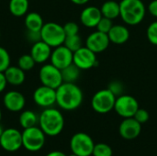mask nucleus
Here are the masks:
<instances>
[{
    "instance_id": "423d86ee",
    "label": "nucleus",
    "mask_w": 157,
    "mask_h": 156,
    "mask_svg": "<svg viewBox=\"0 0 157 156\" xmlns=\"http://www.w3.org/2000/svg\"><path fill=\"white\" fill-rule=\"evenodd\" d=\"M116 97H117L109 88L101 89L98 91L92 97V108L99 114L109 113L114 109Z\"/></svg>"
},
{
    "instance_id": "b1692460",
    "label": "nucleus",
    "mask_w": 157,
    "mask_h": 156,
    "mask_svg": "<svg viewBox=\"0 0 157 156\" xmlns=\"http://www.w3.org/2000/svg\"><path fill=\"white\" fill-rule=\"evenodd\" d=\"M18 122L23 129L31 128L39 124V117L32 110H24L19 115Z\"/></svg>"
},
{
    "instance_id": "cd10ccee",
    "label": "nucleus",
    "mask_w": 157,
    "mask_h": 156,
    "mask_svg": "<svg viewBox=\"0 0 157 156\" xmlns=\"http://www.w3.org/2000/svg\"><path fill=\"white\" fill-rule=\"evenodd\" d=\"M93 156H112L113 155V151L112 148L106 143H97L94 146L93 150Z\"/></svg>"
},
{
    "instance_id": "f3484780",
    "label": "nucleus",
    "mask_w": 157,
    "mask_h": 156,
    "mask_svg": "<svg viewBox=\"0 0 157 156\" xmlns=\"http://www.w3.org/2000/svg\"><path fill=\"white\" fill-rule=\"evenodd\" d=\"M102 17L100 8L90 6L84 8L80 14V21L86 28H96Z\"/></svg>"
},
{
    "instance_id": "9d476101",
    "label": "nucleus",
    "mask_w": 157,
    "mask_h": 156,
    "mask_svg": "<svg viewBox=\"0 0 157 156\" xmlns=\"http://www.w3.org/2000/svg\"><path fill=\"white\" fill-rule=\"evenodd\" d=\"M0 146L9 153L18 151L22 147V132L15 128L6 129L0 137Z\"/></svg>"
},
{
    "instance_id": "f257e3e1",
    "label": "nucleus",
    "mask_w": 157,
    "mask_h": 156,
    "mask_svg": "<svg viewBox=\"0 0 157 156\" xmlns=\"http://www.w3.org/2000/svg\"><path fill=\"white\" fill-rule=\"evenodd\" d=\"M84 99L81 88L75 83H63L56 89V104L63 110L78 108Z\"/></svg>"
},
{
    "instance_id": "72a5a7b5",
    "label": "nucleus",
    "mask_w": 157,
    "mask_h": 156,
    "mask_svg": "<svg viewBox=\"0 0 157 156\" xmlns=\"http://www.w3.org/2000/svg\"><path fill=\"white\" fill-rule=\"evenodd\" d=\"M109 89L116 97H119V96L122 95V93H123V85L120 81H112L109 86Z\"/></svg>"
},
{
    "instance_id": "ea45409f",
    "label": "nucleus",
    "mask_w": 157,
    "mask_h": 156,
    "mask_svg": "<svg viewBox=\"0 0 157 156\" xmlns=\"http://www.w3.org/2000/svg\"><path fill=\"white\" fill-rule=\"evenodd\" d=\"M4 131H5V130H4V128L0 125V137H1V135H2V133L4 132Z\"/></svg>"
},
{
    "instance_id": "a211bd4d",
    "label": "nucleus",
    "mask_w": 157,
    "mask_h": 156,
    "mask_svg": "<svg viewBox=\"0 0 157 156\" xmlns=\"http://www.w3.org/2000/svg\"><path fill=\"white\" fill-rule=\"evenodd\" d=\"M52 51V47L40 40L33 43L30 50V55L32 56L36 63H44L48 60H50Z\"/></svg>"
},
{
    "instance_id": "2f4dec72",
    "label": "nucleus",
    "mask_w": 157,
    "mask_h": 156,
    "mask_svg": "<svg viewBox=\"0 0 157 156\" xmlns=\"http://www.w3.org/2000/svg\"><path fill=\"white\" fill-rule=\"evenodd\" d=\"M133 118H134L139 123H141V124L143 125V124L146 123V122L149 120L150 114H149V112H148L146 109H144V108H139L138 110L136 111V113L134 114Z\"/></svg>"
},
{
    "instance_id": "dca6fc26",
    "label": "nucleus",
    "mask_w": 157,
    "mask_h": 156,
    "mask_svg": "<svg viewBox=\"0 0 157 156\" xmlns=\"http://www.w3.org/2000/svg\"><path fill=\"white\" fill-rule=\"evenodd\" d=\"M3 104L7 110L11 112H19L26 105V98L20 92L12 90L5 94L3 97Z\"/></svg>"
},
{
    "instance_id": "20e7f679",
    "label": "nucleus",
    "mask_w": 157,
    "mask_h": 156,
    "mask_svg": "<svg viewBox=\"0 0 157 156\" xmlns=\"http://www.w3.org/2000/svg\"><path fill=\"white\" fill-rule=\"evenodd\" d=\"M40 38L52 48H56L63 44L66 38L63 27L55 22L44 23L40 29Z\"/></svg>"
},
{
    "instance_id": "c85d7f7f",
    "label": "nucleus",
    "mask_w": 157,
    "mask_h": 156,
    "mask_svg": "<svg viewBox=\"0 0 157 156\" xmlns=\"http://www.w3.org/2000/svg\"><path fill=\"white\" fill-rule=\"evenodd\" d=\"M10 66V55L8 51L0 46V72H5Z\"/></svg>"
},
{
    "instance_id": "f8f14e48",
    "label": "nucleus",
    "mask_w": 157,
    "mask_h": 156,
    "mask_svg": "<svg viewBox=\"0 0 157 156\" xmlns=\"http://www.w3.org/2000/svg\"><path fill=\"white\" fill-rule=\"evenodd\" d=\"M33 101L40 108H52L56 104V89L46 86H40L33 93Z\"/></svg>"
},
{
    "instance_id": "5701e85b",
    "label": "nucleus",
    "mask_w": 157,
    "mask_h": 156,
    "mask_svg": "<svg viewBox=\"0 0 157 156\" xmlns=\"http://www.w3.org/2000/svg\"><path fill=\"white\" fill-rule=\"evenodd\" d=\"M29 0H10L8 4L10 13L17 17L26 16L29 10Z\"/></svg>"
},
{
    "instance_id": "1a4fd4ad",
    "label": "nucleus",
    "mask_w": 157,
    "mask_h": 156,
    "mask_svg": "<svg viewBox=\"0 0 157 156\" xmlns=\"http://www.w3.org/2000/svg\"><path fill=\"white\" fill-rule=\"evenodd\" d=\"M138 108L139 103L132 96L122 94L116 97L114 110L119 116L122 117L123 119L132 118Z\"/></svg>"
},
{
    "instance_id": "a878e982",
    "label": "nucleus",
    "mask_w": 157,
    "mask_h": 156,
    "mask_svg": "<svg viewBox=\"0 0 157 156\" xmlns=\"http://www.w3.org/2000/svg\"><path fill=\"white\" fill-rule=\"evenodd\" d=\"M63 45L65 47H67L70 51L75 52L78 49L83 47V45H82V39H81L79 34L66 36V38L64 40V42H63Z\"/></svg>"
},
{
    "instance_id": "4be33fe9",
    "label": "nucleus",
    "mask_w": 157,
    "mask_h": 156,
    "mask_svg": "<svg viewBox=\"0 0 157 156\" xmlns=\"http://www.w3.org/2000/svg\"><path fill=\"white\" fill-rule=\"evenodd\" d=\"M102 17H108L109 19H115L120 17L121 15V7L120 3L114 0H109L103 3L100 7Z\"/></svg>"
},
{
    "instance_id": "2eb2a0df",
    "label": "nucleus",
    "mask_w": 157,
    "mask_h": 156,
    "mask_svg": "<svg viewBox=\"0 0 157 156\" xmlns=\"http://www.w3.org/2000/svg\"><path fill=\"white\" fill-rule=\"evenodd\" d=\"M142 131V124L139 123L133 117L126 118L122 120L119 127L121 136L128 141L136 139Z\"/></svg>"
},
{
    "instance_id": "aec40b11",
    "label": "nucleus",
    "mask_w": 157,
    "mask_h": 156,
    "mask_svg": "<svg viewBox=\"0 0 157 156\" xmlns=\"http://www.w3.org/2000/svg\"><path fill=\"white\" fill-rule=\"evenodd\" d=\"M4 74L7 81V84L11 86H20L25 82V79H26L25 71H23L18 66L10 65L4 72Z\"/></svg>"
},
{
    "instance_id": "a19ab883",
    "label": "nucleus",
    "mask_w": 157,
    "mask_h": 156,
    "mask_svg": "<svg viewBox=\"0 0 157 156\" xmlns=\"http://www.w3.org/2000/svg\"><path fill=\"white\" fill-rule=\"evenodd\" d=\"M1 120H2V111L0 109V122H1Z\"/></svg>"
},
{
    "instance_id": "f704fd0d",
    "label": "nucleus",
    "mask_w": 157,
    "mask_h": 156,
    "mask_svg": "<svg viewBox=\"0 0 157 156\" xmlns=\"http://www.w3.org/2000/svg\"><path fill=\"white\" fill-rule=\"evenodd\" d=\"M28 39L30 41H32L33 43L40 40H41V38H40V32H35V31H29L28 30Z\"/></svg>"
},
{
    "instance_id": "c9c22d12",
    "label": "nucleus",
    "mask_w": 157,
    "mask_h": 156,
    "mask_svg": "<svg viewBox=\"0 0 157 156\" xmlns=\"http://www.w3.org/2000/svg\"><path fill=\"white\" fill-rule=\"evenodd\" d=\"M148 11L149 13L155 17H157V0H153L149 6H148Z\"/></svg>"
},
{
    "instance_id": "393cba45",
    "label": "nucleus",
    "mask_w": 157,
    "mask_h": 156,
    "mask_svg": "<svg viewBox=\"0 0 157 156\" xmlns=\"http://www.w3.org/2000/svg\"><path fill=\"white\" fill-rule=\"evenodd\" d=\"M63 83H75L80 76L81 70L73 63L67 67L61 70Z\"/></svg>"
},
{
    "instance_id": "39448f33",
    "label": "nucleus",
    "mask_w": 157,
    "mask_h": 156,
    "mask_svg": "<svg viewBox=\"0 0 157 156\" xmlns=\"http://www.w3.org/2000/svg\"><path fill=\"white\" fill-rule=\"evenodd\" d=\"M46 134L40 127L34 126L22 131V147L29 152H38L45 144Z\"/></svg>"
},
{
    "instance_id": "f03ea898",
    "label": "nucleus",
    "mask_w": 157,
    "mask_h": 156,
    "mask_svg": "<svg viewBox=\"0 0 157 156\" xmlns=\"http://www.w3.org/2000/svg\"><path fill=\"white\" fill-rule=\"evenodd\" d=\"M39 127L46 136H57L63 130L64 118L60 110L52 107L44 108L39 116Z\"/></svg>"
},
{
    "instance_id": "6ab92c4d",
    "label": "nucleus",
    "mask_w": 157,
    "mask_h": 156,
    "mask_svg": "<svg viewBox=\"0 0 157 156\" xmlns=\"http://www.w3.org/2000/svg\"><path fill=\"white\" fill-rule=\"evenodd\" d=\"M108 36L110 42L121 45L128 41L130 38V31L123 25H113L111 29L109 31Z\"/></svg>"
},
{
    "instance_id": "0eeeda50",
    "label": "nucleus",
    "mask_w": 157,
    "mask_h": 156,
    "mask_svg": "<svg viewBox=\"0 0 157 156\" xmlns=\"http://www.w3.org/2000/svg\"><path fill=\"white\" fill-rule=\"evenodd\" d=\"M93 139L85 132L74 134L70 141V148L73 154L78 156H91L94 150Z\"/></svg>"
},
{
    "instance_id": "412c9836",
    "label": "nucleus",
    "mask_w": 157,
    "mask_h": 156,
    "mask_svg": "<svg viewBox=\"0 0 157 156\" xmlns=\"http://www.w3.org/2000/svg\"><path fill=\"white\" fill-rule=\"evenodd\" d=\"M24 23H25V27H26L27 30L35 31V32H40L44 25L41 16L36 12L27 13L26 17H25Z\"/></svg>"
},
{
    "instance_id": "4468645a",
    "label": "nucleus",
    "mask_w": 157,
    "mask_h": 156,
    "mask_svg": "<svg viewBox=\"0 0 157 156\" xmlns=\"http://www.w3.org/2000/svg\"><path fill=\"white\" fill-rule=\"evenodd\" d=\"M110 43L108 34L96 30L88 35L86 40V46L95 53H100L106 51Z\"/></svg>"
},
{
    "instance_id": "7ed1b4c3",
    "label": "nucleus",
    "mask_w": 157,
    "mask_h": 156,
    "mask_svg": "<svg viewBox=\"0 0 157 156\" xmlns=\"http://www.w3.org/2000/svg\"><path fill=\"white\" fill-rule=\"evenodd\" d=\"M120 7V17L127 25H138L145 17L146 8L142 0H121Z\"/></svg>"
},
{
    "instance_id": "7c9ffc66",
    "label": "nucleus",
    "mask_w": 157,
    "mask_h": 156,
    "mask_svg": "<svg viewBox=\"0 0 157 156\" xmlns=\"http://www.w3.org/2000/svg\"><path fill=\"white\" fill-rule=\"evenodd\" d=\"M112 27H113L112 19H109V18H108V17H102L96 28H97V30L108 34L109 31L111 29Z\"/></svg>"
},
{
    "instance_id": "37998d69",
    "label": "nucleus",
    "mask_w": 157,
    "mask_h": 156,
    "mask_svg": "<svg viewBox=\"0 0 157 156\" xmlns=\"http://www.w3.org/2000/svg\"><path fill=\"white\" fill-rule=\"evenodd\" d=\"M0 38H1V33H0Z\"/></svg>"
},
{
    "instance_id": "4c0bfd02",
    "label": "nucleus",
    "mask_w": 157,
    "mask_h": 156,
    "mask_svg": "<svg viewBox=\"0 0 157 156\" xmlns=\"http://www.w3.org/2000/svg\"><path fill=\"white\" fill-rule=\"evenodd\" d=\"M46 156H67L64 153L61 152V151H52L50 152L48 154H46Z\"/></svg>"
},
{
    "instance_id": "9b49d317",
    "label": "nucleus",
    "mask_w": 157,
    "mask_h": 156,
    "mask_svg": "<svg viewBox=\"0 0 157 156\" xmlns=\"http://www.w3.org/2000/svg\"><path fill=\"white\" fill-rule=\"evenodd\" d=\"M73 63L81 71L89 70L98 65L97 53L88 49L86 46H83L74 52Z\"/></svg>"
},
{
    "instance_id": "79ce46f5",
    "label": "nucleus",
    "mask_w": 157,
    "mask_h": 156,
    "mask_svg": "<svg viewBox=\"0 0 157 156\" xmlns=\"http://www.w3.org/2000/svg\"><path fill=\"white\" fill-rule=\"evenodd\" d=\"M67 156H78V155H76V154H73V153H72V154H70V155H67Z\"/></svg>"
},
{
    "instance_id": "58836bf2",
    "label": "nucleus",
    "mask_w": 157,
    "mask_h": 156,
    "mask_svg": "<svg viewBox=\"0 0 157 156\" xmlns=\"http://www.w3.org/2000/svg\"><path fill=\"white\" fill-rule=\"evenodd\" d=\"M70 1L75 5H78V6H83V5H86V3L89 2V0H70Z\"/></svg>"
},
{
    "instance_id": "e433bc0d",
    "label": "nucleus",
    "mask_w": 157,
    "mask_h": 156,
    "mask_svg": "<svg viewBox=\"0 0 157 156\" xmlns=\"http://www.w3.org/2000/svg\"><path fill=\"white\" fill-rule=\"evenodd\" d=\"M6 85H7V81L6 79L5 74L3 72H0V93H2L6 89Z\"/></svg>"
},
{
    "instance_id": "ddd939ff",
    "label": "nucleus",
    "mask_w": 157,
    "mask_h": 156,
    "mask_svg": "<svg viewBox=\"0 0 157 156\" xmlns=\"http://www.w3.org/2000/svg\"><path fill=\"white\" fill-rule=\"evenodd\" d=\"M73 54L74 52L63 44L58 46L52 51L50 58L51 63L58 69L62 70L73 63Z\"/></svg>"
},
{
    "instance_id": "c756f323",
    "label": "nucleus",
    "mask_w": 157,
    "mask_h": 156,
    "mask_svg": "<svg viewBox=\"0 0 157 156\" xmlns=\"http://www.w3.org/2000/svg\"><path fill=\"white\" fill-rule=\"evenodd\" d=\"M146 36L150 43L157 45V20L151 23L146 30Z\"/></svg>"
},
{
    "instance_id": "473e14b6",
    "label": "nucleus",
    "mask_w": 157,
    "mask_h": 156,
    "mask_svg": "<svg viewBox=\"0 0 157 156\" xmlns=\"http://www.w3.org/2000/svg\"><path fill=\"white\" fill-rule=\"evenodd\" d=\"M63 27L66 36L75 35V34H78V32H79V26L74 21L66 22Z\"/></svg>"
},
{
    "instance_id": "bb28decb",
    "label": "nucleus",
    "mask_w": 157,
    "mask_h": 156,
    "mask_svg": "<svg viewBox=\"0 0 157 156\" xmlns=\"http://www.w3.org/2000/svg\"><path fill=\"white\" fill-rule=\"evenodd\" d=\"M36 62L30 54H23L17 60V66L23 71H29L34 68Z\"/></svg>"
},
{
    "instance_id": "6e6552de",
    "label": "nucleus",
    "mask_w": 157,
    "mask_h": 156,
    "mask_svg": "<svg viewBox=\"0 0 157 156\" xmlns=\"http://www.w3.org/2000/svg\"><path fill=\"white\" fill-rule=\"evenodd\" d=\"M40 81L42 86L57 89L63 83L62 72L52 63L44 64L39 72Z\"/></svg>"
}]
</instances>
